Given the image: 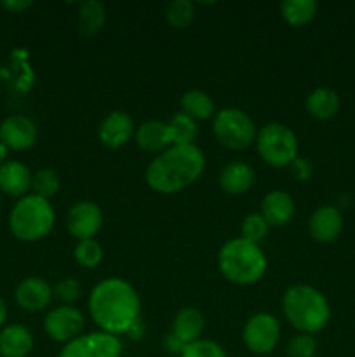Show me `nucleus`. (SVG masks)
I'll return each mask as SVG.
<instances>
[{
    "label": "nucleus",
    "instance_id": "obj_4",
    "mask_svg": "<svg viewBox=\"0 0 355 357\" xmlns=\"http://www.w3.org/2000/svg\"><path fill=\"white\" fill-rule=\"evenodd\" d=\"M218 267L226 281L249 286L260 281L267 272V257L258 244L237 237L223 244L218 255Z\"/></svg>",
    "mask_w": 355,
    "mask_h": 357
},
{
    "label": "nucleus",
    "instance_id": "obj_32",
    "mask_svg": "<svg viewBox=\"0 0 355 357\" xmlns=\"http://www.w3.org/2000/svg\"><path fill=\"white\" fill-rule=\"evenodd\" d=\"M180 357H226L225 349L212 340H197L184 345Z\"/></svg>",
    "mask_w": 355,
    "mask_h": 357
},
{
    "label": "nucleus",
    "instance_id": "obj_1",
    "mask_svg": "<svg viewBox=\"0 0 355 357\" xmlns=\"http://www.w3.org/2000/svg\"><path fill=\"white\" fill-rule=\"evenodd\" d=\"M87 307L101 331L120 335L139 319L141 302L131 282L120 278H110L94 286Z\"/></svg>",
    "mask_w": 355,
    "mask_h": 357
},
{
    "label": "nucleus",
    "instance_id": "obj_10",
    "mask_svg": "<svg viewBox=\"0 0 355 357\" xmlns=\"http://www.w3.org/2000/svg\"><path fill=\"white\" fill-rule=\"evenodd\" d=\"M84 314L73 305H61L52 309L44 319V331L51 340L68 344L80 337L84 330Z\"/></svg>",
    "mask_w": 355,
    "mask_h": 357
},
{
    "label": "nucleus",
    "instance_id": "obj_27",
    "mask_svg": "<svg viewBox=\"0 0 355 357\" xmlns=\"http://www.w3.org/2000/svg\"><path fill=\"white\" fill-rule=\"evenodd\" d=\"M166 17L171 26L183 30L195 20V6L191 0H173L166 9Z\"/></svg>",
    "mask_w": 355,
    "mask_h": 357
},
{
    "label": "nucleus",
    "instance_id": "obj_18",
    "mask_svg": "<svg viewBox=\"0 0 355 357\" xmlns=\"http://www.w3.org/2000/svg\"><path fill=\"white\" fill-rule=\"evenodd\" d=\"M33 349V335L23 324H9L0 330V357H28Z\"/></svg>",
    "mask_w": 355,
    "mask_h": 357
},
{
    "label": "nucleus",
    "instance_id": "obj_17",
    "mask_svg": "<svg viewBox=\"0 0 355 357\" xmlns=\"http://www.w3.org/2000/svg\"><path fill=\"white\" fill-rule=\"evenodd\" d=\"M31 173L19 160H6L0 166V194L24 197L31 188Z\"/></svg>",
    "mask_w": 355,
    "mask_h": 357
},
{
    "label": "nucleus",
    "instance_id": "obj_30",
    "mask_svg": "<svg viewBox=\"0 0 355 357\" xmlns=\"http://www.w3.org/2000/svg\"><path fill=\"white\" fill-rule=\"evenodd\" d=\"M268 230H270V225L261 216V213H253V215L246 216L242 222V227H240L242 239L254 244H260L268 236Z\"/></svg>",
    "mask_w": 355,
    "mask_h": 357
},
{
    "label": "nucleus",
    "instance_id": "obj_3",
    "mask_svg": "<svg viewBox=\"0 0 355 357\" xmlns=\"http://www.w3.org/2000/svg\"><path fill=\"white\" fill-rule=\"evenodd\" d=\"M282 312L299 333H319L331 317L326 296L308 284H294L282 296Z\"/></svg>",
    "mask_w": 355,
    "mask_h": 357
},
{
    "label": "nucleus",
    "instance_id": "obj_39",
    "mask_svg": "<svg viewBox=\"0 0 355 357\" xmlns=\"http://www.w3.org/2000/svg\"><path fill=\"white\" fill-rule=\"evenodd\" d=\"M7 150H9V149H7V146H6V145H3V143H2V142H0V166H2V164H3V162H6V157H7Z\"/></svg>",
    "mask_w": 355,
    "mask_h": 357
},
{
    "label": "nucleus",
    "instance_id": "obj_40",
    "mask_svg": "<svg viewBox=\"0 0 355 357\" xmlns=\"http://www.w3.org/2000/svg\"><path fill=\"white\" fill-rule=\"evenodd\" d=\"M0 204H2V195H0Z\"/></svg>",
    "mask_w": 355,
    "mask_h": 357
},
{
    "label": "nucleus",
    "instance_id": "obj_7",
    "mask_svg": "<svg viewBox=\"0 0 355 357\" xmlns=\"http://www.w3.org/2000/svg\"><path fill=\"white\" fill-rule=\"evenodd\" d=\"M212 132L223 146L230 150H246L256 142V126L240 108H223L216 112Z\"/></svg>",
    "mask_w": 355,
    "mask_h": 357
},
{
    "label": "nucleus",
    "instance_id": "obj_25",
    "mask_svg": "<svg viewBox=\"0 0 355 357\" xmlns=\"http://www.w3.org/2000/svg\"><path fill=\"white\" fill-rule=\"evenodd\" d=\"M315 0H284L281 6L282 17L291 26H303L317 14Z\"/></svg>",
    "mask_w": 355,
    "mask_h": 357
},
{
    "label": "nucleus",
    "instance_id": "obj_15",
    "mask_svg": "<svg viewBox=\"0 0 355 357\" xmlns=\"http://www.w3.org/2000/svg\"><path fill=\"white\" fill-rule=\"evenodd\" d=\"M132 135H134V122H132L131 115H127L125 112H111V114H108L101 121L100 129H97V136H100L101 143L113 150L127 145Z\"/></svg>",
    "mask_w": 355,
    "mask_h": 357
},
{
    "label": "nucleus",
    "instance_id": "obj_24",
    "mask_svg": "<svg viewBox=\"0 0 355 357\" xmlns=\"http://www.w3.org/2000/svg\"><path fill=\"white\" fill-rule=\"evenodd\" d=\"M106 21V9L101 2L89 0L79 7V31L86 37H93L103 28Z\"/></svg>",
    "mask_w": 355,
    "mask_h": 357
},
{
    "label": "nucleus",
    "instance_id": "obj_2",
    "mask_svg": "<svg viewBox=\"0 0 355 357\" xmlns=\"http://www.w3.org/2000/svg\"><path fill=\"white\" fill-rule=\"evenodd\" d=\"M205 155L197 145H173L146 167L145 181L159 194H176L200 178Z\"/></svg>",
    "mask_w": 355,
    "mask_h": 357
},
{
    "label": "nucleus",
    "instance_id": "obj_28",
    "mask_svg": "<svg viewBox=\"0 0 355 357\" xmlns=\"http://www.w3.org/2000/svg\"><path fill=\"white\" fill-rule=\"evenodd\" d=\"M31 188H33V194L38 197L51 199L58 194L59 190V176L56 171H52L51 167H44V169H38L37 173L31 178Z\"/></svg>",
    "mask_w": 355,
    "mask_h": 357
},
{
    "label": "nucleus",
    "instance_id": "obj_20",
    "mask_svg": "<svg viewBox=\"0 0 355 357\" xmlns=\"http://www.w3.org/2000/svg\"><path fill=\"white\" fill-rule=\"evenodd\" d=\"M218 181L225 194L240 195L253 187L254 171L247 162L235 160V162H230L223 167Z\"/></svg>",
    "mask_w": 355,
    "mask_h": 357
},
{
    "label": "nucleus",
    "instance_id": "obj_21",
    "mask_svg": "<svg viewBox=\"0 0 355 357\" xmlns=\"http://www.w3.org/2000/svg\"><path fill=\"white\" fill-rule=\"evenodd\" d=\"M136 143L146 153H162L171 146L167 122L145 121L136 131Z\"/></svg>",
    "mask_w": 355,
    "mask_h": 357
},
{
    "label": "nucleus",
    "instance_id": "obj_29",
    "mask_svg": "<svg viewBox=\"0 0 355 357\" xmlns=\"http://www.w3.org/2000/svg\"><path fill=\"white\" fill-rule=\"evenodd\" d=\"M73 257H75V261L80 267L94 268L103 260V250H101L100 243L94 239L79 241L75 250H73Z\"/></svg>",
    "mask_w": 355,
    "mask_h": 357
},
{
    "label": "nucleus",
    "instance_id": "obj_19",
    "mask_svg": "<svg viewBox=\"0 0 355 357\" xmlns=\"http://www.w3.org/2000/svg\"><path fill=\"white\" fill-rule=\"evenodd\" d=\"M205 319L202 312L195 307H184L176 314L173 321V328L171 333L178 338L183 345L191 344V342L200 340L202 333H204Z\"/></svg>",
    "mask_w": 355,
    "mask_h": 357
},
{
    "label": "nucleus",
    "instance_id": "obj_11",
    "mask_svg": "<svg viewBox=\"0 0 355 357\" xmlns=\"http://www.w3.org/2000/svg\"><path fill=\"white\" fill-rule=\"evenodd\" d=\"M103 225V213L97 204L90 201H80L70 208L66 215V229L77 241L93 239Z\"/></svg>",
    "mask_w": 355,
    "mask_h": 357
},
{
    "label": "nucleus",
    "instance_id": "obj_16",
    "mask_svg": "<svg viewBox=\"0 0 355 357\" xmlns=\"http://www.w3.org/2000/svg\"><path fill=\"white\" fill-rule=\"evenodd\" d=\"M261 216L270 227H284L294 216V201L284 190H271L261 201Z\"/></svg>",
    "mask_w": 355,
    "mask_h": 357
},
{
    "label": "nucleus",
    "instance_id": "obj_6",
    "mask_svg": "<svg viewBox=\"0 0 355 357\" xmlns=\"http://www.w3.org/2000/svg\"><path fill=\"white\" fill-rule=\"evenodd\" d=\"M256 149L263 162L271 167L291 166L298 157V139L296 135L281 122H270L263 126L256 135Z\"/></svg>",
    "mask_w": 355,
    "mask_h": 357
},
{
    "label": "nucleus",
    "instance_id": "obj_37",
    "mask_svg": "<svg viewBox=\"0 0 355 357\" xmlns=\"http://www.w3.org/2000/svg\"><path fill=\"white\" fill-rule=\"evenodd\" d=\"M125 333H127V337L131 338V340H141L143 335H145V324L141 323V319L134 321V323H132V326L129 328Z\"/></svg>",
    "mask_w": 355,
    "mask_h": 357
},
{
    "label": "nucleus",
    "instance_id": "obj_36",
    "mask_svg": "<svg viewBox=\"0 0 355 357\" xmlns=\"http://www.w3.org/2000/svg\"><path fill=\"white\" fill-rule=\"evenodd\" d=\"M164 349H166L167 352H171V354L181 356V352H183L184 345L181 344V342L178 340V338L174 337V335L169 331V335H167V337L164 338Z\"/></svg>",
    "mask_w": 355,
    "mask_h": 357
},
{
    "label": "nucleus",
    "instance_id": "obj_38",
    "mask_svg": "<svg viewBox=\"0 0 355 357\" xmlns=\"http://www.w3.org/2000/svg\"><path fill=\"white\" fill-rule=\"evenodd\" d=\"M6 319H7V305L6 302H3V298H0V328L3 326Z\"/></svg>",
    "mask_w": 355,
    "mask_h": 357
},
{
    "label": "nucleus",
    "instance_id": "obj_33",
    "mask_svg": "<svg viewBox=\"0 0 355 357\" xmlns=\"http://www.w3.org/2000/svg\"><path fill=\"white\" fill-rule=\"evenodd\" d=\"M52 293H54L59 302H63L65 305H72L80 298L82 288H80V282L75 278H65L54 286Z\"/></svg>",
    "mask_w": 355,
    "mask_h": 357
},
{
    "label": "nucleus",
    "instance_id": "obj_8",
    "mask_svg": "<svg viewBox=\"0 0 355 357\" xmlns=\"http://www.w3.org/2000/svg\"><path fill=\"white\" fill-rule=\"evenodd\" d=\"M281 340V324L271 314H254L242 330V342L253 354H270Z\"/></svg>",
    "mask_w": 355,
    "mask_h": 357
},
{
    "label": "nucleus",
    "instance_id": "obj_5",
    "mask_svg": "<svg viewBox=\"0 0 355 357\" xmlns=\"http://www.w3.org/2000/svg\"><path fill=\"white\" fill-rule=\"evenodd\" d=\"M56 222L54 209L49 199L38 195H24L14 204L9 215V229L19 241L33 243L52 230Z\"/></svg>",
    "mask_w": 355,
    "mask_h": 357
},
{
    "label": "nucleus",
    "instance_id": "obj_26",
    "mask_svg": "<svg viewBox=\"0 0 355 357\" xmlns=\"http://www.w3.org/2000/svg\"><path fill=\"white\" fill-rule=\"evenodd\" d=\"M167 128H169L171 146L194 145L195 138H197L198 135L197 122H195L194 119L188 117V115H184L183 112H178L176 115H173L171 121L167 122Z\"/></svg>",
    "mask_w": 355,
    "mask_h": 357
},
{
    "label": "nucleus",
    "instance_id": "obj_14",
    "mask_svg": "<svg viewBox=\"0 0 355 357\" xmlns=\"http://www.w3.org/2000/svg\"><path fill=\"white\" fill-rule=\"evenodd\" d=\"M52 288L47 281L40 278H26L17 284L14 298L16 303L26 312H40L47 309L52 300Z\"/></svg>",
    "mask_w": 355,
    "mask_h": 357
},
{
    "label": "nucleus",
    "instance_id": "obj_34",
    "mask_svg": "<svg viewBox=\"0 0 355 357\" xmlns=\"http://www.w3.org/2000/svg\"><path fill=\"white\" fill-rule=\"evenodd\" d=\"M291 173L298 181H306L313 174V166L308 159L296 157L291 162Z\"/></svg>",
    "mask_w": 355,
    "mask_h": 357
},
{
    "label": "nucleus",
    "instance_id": "obj_9",
    "mask_svg": "<svg viewBox=\"0 0 355 357\" xmlns=\"http://www.w3.org/2000/svg\"><path fill=\"white\" fill-rule=\"evenodd\" d=\"M122 342L117 335L96 331L80 335L75 340L65 344L56 357H120Z\"/></svg>",
    "mask_w": 355,
    "mask_h": 357
},
{
    "label": "nucleus",
    "instance_id": "obj_35",
    "mask_svg": "<svg viewBox=\"0 0 355 357\" xmlns=\"http://www.w3.org/2000/svg\"><path fill=\"white\" fill-rule=\"evenodd\" d=\"M0 6H2L3 9L10 10V13H23L28 7L33 6V2H31V0H2Z\"/></svg>",
    "mask_w": 355,
    "mask_h": 357
},
{
    "label": "nucleus",
    "instance_id": "obj_12",
    "mask_svg": "<svg viewBox=\"0 0 355 357\" xmlns=\"http://www.w3.org/2000/svg\"><path fill=\"white\" fill-rule=\"evenodd\" d=\"M37 126L24 115H9L0 124V142L10 150H26L37 142Z\"/></svg>",
    "mask_w": 355,
    "mask_h": 357
},
{
    "label": "nucleus",
    "instance_id": "obj_13",
    "mask_svg": "<svg viewBox=\"0 0 355 357\" xmlns=\"http://www.w3.org/2000/svg\"><path fill=\"white\" fill-rule=\"evenodd\" d=\"M310 236L317 243L329 244L340 237L343 230V216L336 206H320L308 220Z\"/></svg>",
    "mask_w": 355,
    "mask_h": 357
},
{
    "label": "nucleus",
    "instance_id": "obj_31",
    "mask_svg": "<svg viewBox=\"0 0 355 357\" xmlns=\"http://www.w3.org/2000/svg\"><path fill=\"white\" fill-rule=\"evenodd\" d=\"M317 351V342L313 335L298 333L287 342L285 345V354L287 357H313Z\"/></svg>",
    "mask_w": 355,
    "mask_h": 357
},
{
    "label": "nucleus",
    "instance_id": "obj_22",
    "mask_svg": "<svg viewBox=\"0 0 355 357\" xmlns=\"http://www.w3.org/2000/svg\"><path fill=\"white\" fill-rule=\"evenodd\" d=\"M305 107L313 119L327 121V119H333L340 110V96H338L336 91L319 87L308 94Z\"/></svg>",
    "mask_w": 355,
    "mask_h": 357
},
{
    "label": "nucleus",
    "instance_id": "obj_23",
    "mask_svg": "<svg viewBox=\"0 0 355 357\" xmlns=\"http://www.w3.org/2000/svg\"><path fill=\"white\" fill-rule=\"evenodd\" d=\"M181 112L194 121H207L214 115V101L207 93L191 89L181 96Z\"/></svg>",
    "mask_w": 355,
    "mask_h": 357
}]
</instances>
